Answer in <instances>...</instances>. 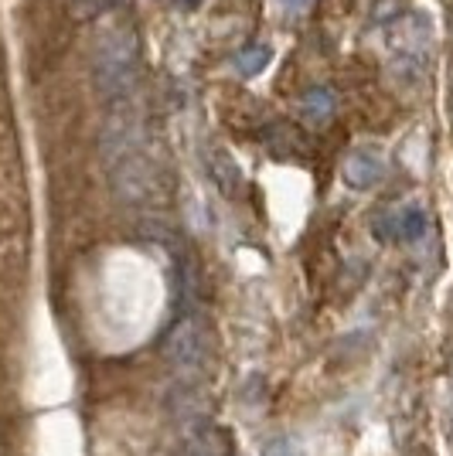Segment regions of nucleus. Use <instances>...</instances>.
Listing matches in <instances>:
<instances>
[{"label": "nucleus", "mask_w": 453, "mask_h": 456, "mask_svg": "<svg viewBox=\"0 0 453 456\" xmlns=\"http://www.w3.org/2000/svg\"><path fill=\"white\" fill-rule=\"evenodd\" d=\"M99 151H103V167L110 174V184L127 205H136V208L161 205V198L168 194L164 171L153 157L147 123L130 102L110 110L99 136Z\"/></svg>", "instance_id": "obj_1"}, {"label": "nucleus", "mask_w": 453, "mask_h": 456, "mask_svg": "<svg viewBox=\"0 0 453 456\" xmlns=\"http://www.w3.org/2000/svg\"><path fill=\"white\" fill-rule=\"evenodd\" d=\"M140 78V41L127 24L106 28L93 48V86L110 106L130 102Z\"/></svg>", "instance_id": "obj_2"}, {"label": "nucleus", "mask_w": 453, "mask_h": 456, "mask_svg": "<svg viewBox=\"0 0 453 456\" xmlns=\"http://www.w3.org/2000/svg\"><path fill=\"white\" fill-rule=\"evenodd\" d=\"M385 45H389V58L399 76L406 82L419 78L430 69L433 58V20L423 11H406L396 20H389L385 28Z\"/></svg>", "instance_id": "obj_3"}, {"label": "nucleus", "mask_w": 453, "mask_h": 456, "mask_svg": "<svg viewBox=\"0 0 453 456\" xmlns=\"http://www.w3.org/2000/svg\"><path fill=\"white\" fill-rule=\"evenodd\" d=\"M164 358H168L181 375H194L202 371L208 362V334L205 327L194 321V317H185L170 327L168 341H164Z\"/></svg>", "instance_id": "obj_4"}, {"label": "nucleus", "mask_w": 453, "mask_h": 456, "mask_svg": "<svg viewBox=\"0 0 453 456\" xmlns=\"http://www.w3.org/2000/svg\"><path fill=\"white\" fill-rule=\"evenodd\" d=\"M430 228V215L423 205H396L375 218V239L382 242H419Z\"/></svg>", "instance_id": "obj_5"}, {"label": "nucleus", "mask_w": 453, "mask_h": 456, "mask_svg": "<svg viewBox=\"0 0 453 456\" xmlns=\"http://www.w3.org/2000/svg\"><path fill=\"white\" fill-rule=\"evenodd\" d=\"M341 177L351 191H372L385 177V157L372 151V147H358V151H351L344 157Z\"/></svg>", "instance_id": "obj_6"}, {"label": "nucleus", "mask_w": 453, "mask_h": 456, "mask_svg": "<svg viewBox=\"0 0 453 456\" xmlns=\"http://www.w3.org/2000/svg\"><path fill=\"white\" fill-rule=\"evenodd\" d=\"M334 110H338L334 93H331V89H324V86L307 89L303 99H301V116L310 123V126H327V123L334 119Z\"/></svg>", "instance_id": "obj_7"}, {"label": "nucleus", "mask_w": 453, "mask_h": 456, "mask_svg": "<svg viewBox=\"0 0 453 456\" xmlns=\"http://www.w3.org/2000/svg\"><path fill=\"white\" fill-rule=\"evenodd\" d=\"M269 61H273V52L266 45H246L243 52L232 55V72L239 78H256Z\"/></svg>", "instance_id": "obj_8"}, {"label": "nucleus", "mask_w": 453, "mask_h": 456, "mask_svg": "<svg viewBox=\"0 0 453 456\" xmlns=\"http://www.w3.org/2000/svg\"><path fill=\"white\" fill-rule=\"evenodd\" d=\"M174 456H222V443H218V436L211 429H194L188 443Z\"/></svg>", "instance_id": "obj_9"}, {"label": "nucleus", "mask_w": 453, "mask_h": 456, "mask_svg": "<svg viewBox=\"0 0 453 456\" xmlns=\"http://www.w3.org/2000/svg\"><path fill=\"white\" fill-rule=\"evenodd\" d=\"M263 456H303L301 443L290 436H273L263 446Z\"/></svg>", "instance_id": "obj_10"}, {"label": "nucleus", "mask_w": 453, "mask_h": 456, "mask_svg": "<svg viewBox=\"0 0 453 456\" xmlns=\"http://www.w3.org/2000/svg\"><path fill=\"white\" fill-rule=\"evenodd\" d=\"M276 4H280L284 11H290V14H301V11H307L314 0H276Z\"/></svg>", "instance_id": "obj_11"}, {"label": "nucleus", "mask_w": 453, "mask_h": 456, "mask_svg": "<svg viewBox=\"0 0 453 456\" xmlns=\"http://www.w3.org/2000/svg\"><path fill=\"white\" fill-rule=\"evenodd\" d=\"M72 4L78 7L76 14H93V11H99V7L106 4V0H72Z\"/></svg>", "instance_id": "obj_12"}, {"label": "nucleus", "mask_w": 453, "mask_h": 456, "mask_svg": "<svg viewBox=\"0 0 453 456\" xmlns=\"http://www.w3.org/2000/svg\"><path fill=\"white\" fill-rule=\"evenodd\" d=\"M450 116H453V102H450Z\"/></svg>", "instance_id": "obj_13"}]
</instances>
